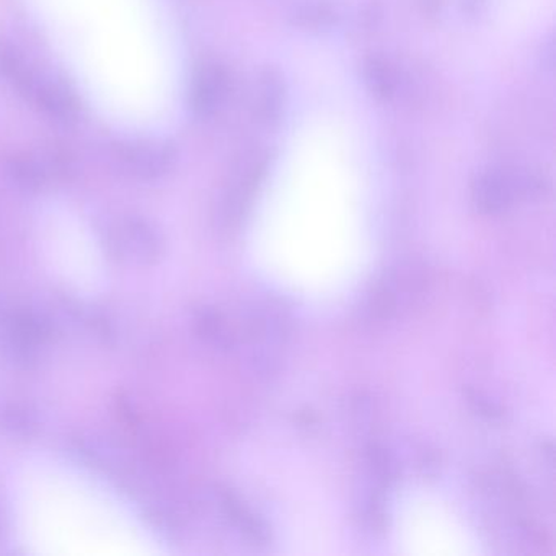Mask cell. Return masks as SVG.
Returning a JSON list of instances; mask_svg holds the SVG:
<instances>
[{
    "mask_svg": "<svg viewBox=\"0 0 556 556\" xmlns=\"http://www.w3.org/2000/svg\"><path fill=\"white\" fill-rule=\"evenodd\" d=\"M35 21L97 115L154 138L174 113V50L161 0H27Z\"/></svg>",
    "mask_w": 556,
    "mask_h": 556,
    "instance_id": "1",
    "label": "cell"
},
{
    "mask_svg": "<svg viewBox=\"0 0 556 556\" xmlns=\"http://www.w3.org/2000/svg\"><path fill=\"white\" fill-rule=\"evenodd\" d=\"M517 191V181L501 170L483 172L475 180L471 198L480 213L494 216L510 206Z\"/></svg>",
    "mask_w": 556,
    "mask_h": 556,
    "instance_id": "2",
    "label": "cell"
},
{
    "mask_svg": "<svg viewBox=\"0 0 556 556\" xmlns=\"http://www.w3.org/2000/svg\"><path fill=\"white\" fill-rule=\"evenodd\" d=\"M285 103V84L276 71L268 70L260 77L258 93H256V112L263 122L271 123L281 116Z\"/></svg>",
    "mask_w": 556,
    "mask_h": 556,
    "instance_id": "3",
    "label": "cell"
},
{
    "mask_svg": "<svg viewBox=\"0 0 556 556\" xmlns=\"http://www.w3.org/2000/svg\"><path fill=\"white\" fill-rule=\"evenodd\" d=\"M224 509H226L227 516L253 540V542L265 543L269 536L268 526L263 522L260 517L255 514L250 513L247 507L242 506L237 497L232 494H227L223 500Z\"/></svg>",
    "mask_w": 556,
    "mask_h": 556,
    "instance_id": "4",
    "label": "cell"
},
{
    "mask_svg": "<svg viewBox=\"0 0 556 556\" xmlns=\"http://www.w3.org/2000/svg\"><path fill=\"white\" fill-rule=\"evenodd\" d=\"M364 79L374 96L389 99L395 90V74L392 67L379 58H370L364 64Z\"/></svg>",
    "mask_w": 556,
    "mask_h": 556,
    "instance_id": "5",
    "label": "cell"
},
{
    "mask_svg": "<svg viewBox=\"0 0 556 556\" xmlns=\"http://www.w3.org/2000/svg\"><path fill=\"white\" fill-rule=\"evenodd\" d=\"M197 330L201 338L216 344L219 348H229L233 343V334L230 333L224 318L213 311H204L198 315Z\"/></svg>",
    "mask_w": 556,
    "mask_h": 556,
    "instance_id": "6",
    "label": "cell"
},
{
    "mask_svg": "<svg viewBox=\"0 0 556 556\" xmlns=\"http://www.w3.org/2000/svg\"><path fill=\"white\" fill-rule=\"evenodd\" d=\"M367 455H369L370 465H372L374 471H376L379 480L386 481L387 483V481L393 480V478H395V462L392 460V457H390V455L387 454L382 447L370 445Z\"/></svg>",
    "mask_w": 556,
    "mask_h": 556,
    "instance_id": "7",
    "label": "cell"
},
{
    "mask_svg": "<svg viewBox=\"0 0 556 556\" xmlns=\"http://www.w3.org/2000/svg\"><path fill=\"white\" fill-rule=\"evenodd\" d=\"M302 18H304V25H324L328 24L333 12L330 11L328 5H312V8L305 9L302 12Z\"/></svg>",
    "mask_w": 556,
    "mask_h": 556,
    "instance_id": "8",
    "label": "cell"
},
{
    "mask_svg": "<svg viewBox=\"0 0 556 556\" xmlns=\"http://www.w3.org/2000/svg\"><path fill=\"white\" fill-rule=\"evenodd\" d=\"M468 400H470L471 405L480 415L486 416L490 419L500 418L501 409L494 403H491L490 400L483 399L480 393H468Z\"/></svg>",
    "mask_w": 556,
    "mask_h": 556,
    "instance_id": "9",
    "label": "cell"
}]
</instances>
